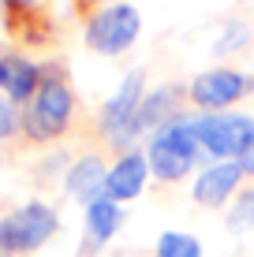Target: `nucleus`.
Returning a JSON list of instances; mask_svg holds the SVG:
<instances>
[{
	"mask_svg": "<svg viewBox=\"0 0 254 257\" xmlns=\"http://www.w3.org/2000/svg\"><path fill=\"white\" fill-rule=\"evenodd\" d=\"M52 231H56V212L49 205H41V201H30V205L8 212L0 220V250H8V253L38 250Z\"/></svg>",
	"mask_w": 254,
	"mask_h": 257,
	"instance_id": "nucleus-1",
	"label": "nucleus"
},
{
	"mask_svg": "<svg viewBox=\"0 0 254 257\" xmlns=\"http://www.w3.org/2000/svg\"><path fill=\"white\" fill-rule=\"evenodd\" d=\"M71 119V93H67L64 82L56 78H45L34 93L30 108H26V135L30 138H56L60 131Z\"/></svg>",
	"mask_w": 254,
	"mask_h": 257,
	"instance_id": "nucleus-2",
	"label": "nucleus"
},
{
	"mask_svg": "<svg viewBox=\"0 0 254 257\" xmlns=\"http://www.w3.org/2000/svg\"><path fill=\"white\" fill-rule=\"evenodd\" d=\"M195 149H198L195 123H168L150 146V168L161 179H180L195 161Z\"/></svg>",
	"mask_w": 254,
	"mask_h": 257,
	"instance_id": "nucleus-3",
	"label": "nucleus"
},
{
	"mask_svg": "<svg viewBox=\"0 0 254 257\" xmlns=\"http://www.w3.org/2000/svg\"><path fill=\"white\" fill-rule=\"evenodd\" d=\"M138 26H142V19H138V12L131 4H112V8H105L101 15L90 19L86 41L98 52H124L138 38Z\"/></svg>",
	"mask_w": 254,
	"mask_h": 257,
	"instance_id": "nucleus-4",
	"label": "nucleus"
},
{
	"mask_svg": "<svg viewBox=\"0 0 254 257\" xmlns=\"http://www.w3.org/2000/svg\"><path fill=\"white\" fill-rule=\"evenodd\" d=\"M195 138L213 157H228V153L239 157L254 142V123L247 116H206L195 123Z\"/></svg>",
	"mask_w": 254,
	"mask_h": 257,
	"instance_id": "nucleus-5",
	"label": "nucleus"
},
{
	"mask_svg": "<svg viewBox=\"0 0 254 257\" xmlns=\"http://www.w3.org/2000/svg\"><path fill=\"white\" fill-rule=\"evenodd\" d=\"M138 104H142V75L131 71V75L124 78V86H120V93L112 97V101L105 104V112H101L105 138L127 142L131 138V123H135V116H138Z\"/></svg>",
	"mask_w": 254,
	"mask_h": 257,
	"instance_id": "nucleus-6",
	"label": "nucleus"
},
{
	"mask_svg": "<svg viewBox=\"0 0 254 257\" xmlns=\"http://www.w3.org/2000/svg\"><path fill=\"white\" fill-rule=\"evenodd\" d=\"M247 86H250V78L239 75V71H206V75L195 78L191 97H195L202 108H224L235 97L247 93Z\"/></svg>",
	"mask_w": 254,
	"mask_h": 257,
	"instance_id": "nucleus-7",
	"label": "nucleus"
},
{
	"mask_svg": "<svg viewBox=\"0 0 254 257\" xmlns=\"http://www.w3.org/2000/svg\"><path fill=\"white\" fill-rule=\"evenodd\" d=\"M38 67L26 64L23 56H4L0 60V90L15 101H26V97L38 93Z\"/></svg>",
	"mask_w": 254,
	"mask_h": 257,
	"instance_id": "nucleus-8",
	"label": "nucleus"
},
{
	"mask_svg": "<svg viewBox=\"0 0 254 257\" xmlns=\"http://www.w3.org/2000/svg\"><path fill=\"white\" fill-rule=\"evenodd\" d=\"M239 175H243L239 164H217V168H209L202 179L195 183V198L202 201V205H221V201L235 190Z\"/></svg>",
	"mask_w": 254,
	"mask_h": 257,
	"instance_id": "nucleus-9",
	"label": "nucleus"
},
{
	"mask_svg": "<svg viewBox=\"0 0 254 257\" xmlns=\"http://www.w3.org/2000/svg\"><path fill=\"white\" fill-rule=\"evenodd\" d=\"M142 183H146V161L138 153H127L124 161L109 172L105 190L112 194V201H120V198H135V194L142 190Z\"/></svg>",
	"mask_w": 254,
	"mask_h": 257,
	"instance_id": "nucleus-10",
	"label": "nucleus"
},
{
	"mask_svg": "<svg viewBox=\"0 0 254 257\" xmlns=\"http://www.w3.org/2000/svg\"><path fill=\"white\" fill-rule=\"evenodd\" d=\"M109 183V172L101 168L98 157H86V161H78L71 168V175H67V190L75 194V198L82 201H98V190Z\"/></svg>",
	"mask_w": 254,
	"mask_h": 257,
	"instance_id": "nucleus-11",
	"label": "nucleus"
},
{
	"mask_svg": "<svg viewBox=\"0 0 254 257\" xmlns=\"http://www.w3.org/2000/svg\"><path fill=\"white\" fill-rule=\"evenodd\" d=\"M86 224H90V235L98 238V242H105V238L116 231V224H120V205L112 198L90 201V209H86Z\"/></svg>",
	"mask_w": 254,
	"mask_h": 257,
	"instance_id": "nucleus-12",
	"label": "nucleus"
},
{
	"mask_svg": "<svg viewBox=\"0 0 254 257\" xmlns=\"http://www.w3.org/2000/svg\"><path fill=\"white\" fill-rule=\"evenodd\" d=\"M164 116H172V90H157V93H150L142 104H138V116H135V123H131V135L161 123Z\"/></svg>",
	"mask_w": 254,
	"mask_h": 257,
	"instance_id": "nucleus-13",
	"label": "nucleus"
},
{
	"mask_svg": "<svg viewBox=\"0 0 254 257\" xmlns=\"http://www.w3.org/2000/svg\"><path fill=\"white\" fill-rule=\"evenodd\" d=\"M157 257H202V250H198V242L191 235L164 231L161 242H157Z\"/></svg>",
	"mask_w": 254,
	"mask_h": 257,
	"instance_id": "nucleus-14",
	"label": "nucleus"
},
{
	"mask_svg": "<svg viewBox=\"0 0 254 257\" xmlns=\"http://www.w3.org/2000/svg\"><path fill=\"white\" fill-rule=\"evenodd\" d=\"M232 224H254V190L247 194V198L239 201V209H235V216H232Z\"/></svg>",
	"mask_w": 254,
	"mask_h": 257,
	"instance_id": "nucleus-15",
	"label": "nucleus"
},
{
	"mask_svg": "<svg viewBox=\"0 0 254 257\" xmlns=\"http://www.w3.org/2000/svg\"><path fill=\"white\" fill-rule=\"evenodd\" d=\"M15 131V112H12V104L0 97V138H8Z\"/></svg>",
	"mask_w": 254,
	"mask_h": 257,
	"instance_id": "nucleus-16",
	"label": "nucleus"
},
{
	"mask_svg": "<svg viewBox=\"0 0 254 257\" xmlns=\"http://www.w3.org/2000/svg\"><path fill=\"white\" fill-rule=\"evenodd\" d=\"M235 164H239V168H243V172H254V142H250V146H247V149H243V153H239V157H235Z\"/></svg>",
	"mask_w": 254,
	"mask_h": 257,
	"instance_id": "nucleus-17",
	"label": "nucleus"
},
{
	"mask_svg": "<svg viewBox=\"0 0 254 257\" xmlns=\"http://www.w3.org/2000/svg\"><path fill=\"white\" fill-rule=\"evenodd\" d=\"M8 4V12H26V8H30V0H4Z\"/></svg>",
	"mask_w": 254,
	"mask_h": 257,
	"instance_id": "nucleus-18",
	"label": "nucleus"
},
{
	"mask_svg": "<svg viewBox=\"0 0 254 257\" xmlns=\"http://www.w3.org/2000/svg\"><path fill=\"white\" fill-rule=\"evenodd\" d=\"M86 4H90V0H78V8H86Z\"/></svg>",
	"mask_w": 254,
	"mask_h": 257,
	"instance_id": "nucleus-19",
	"label": "nucleus"
}]
</instances>
